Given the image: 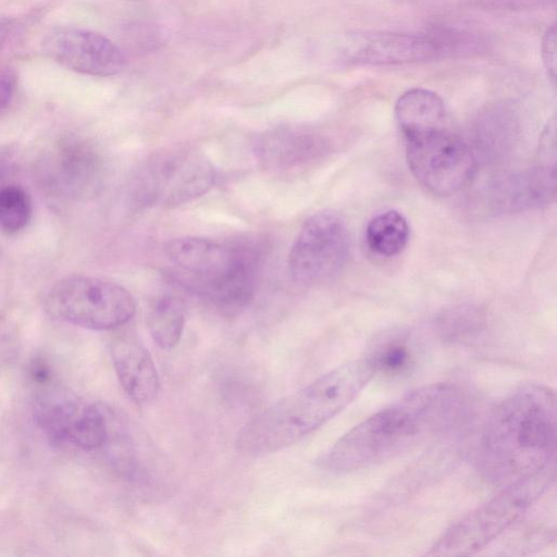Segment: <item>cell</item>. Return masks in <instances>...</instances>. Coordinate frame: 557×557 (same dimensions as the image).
Wrapping results in <instances>:
<instances>
[{
  "instance_id": "1",
  "label": "cell",
  "mask_w": 557,
  "mask_h": 557,
  "mask_svg": "<svg viewBox=\"0 0 557 557\" xmlns=\"http://www.w3.org/2000/svg\"><path fill=\"white\" fill-rule=\"evenodd\" d=\"M460 395L448 383L417 388L345 433L319 460L321 468L347 473L391 460L448 426Z\"/></svg>"
},
{
  "instance_id": "2",
  "label": "cell",
  "mask_w": 557,
  "mask_h": 557,
  "mask_svg": "<svg viewBox=\"0 0 557 557\" xmlns=\"http://www.w3.org/2000/svg\"><path fill=\"white\" fill-rule=\"evenodd\" d=\"M557 407L553 389L530 383L500 400L483 428L478 469L483 479L505 486L554 460Z\"/></svg>"
},
{
  "instance_id": "3",
  "label": "cell",
  "mask_w": 557,
  "mask_h": 557,
  "mask_svg": "<svg viewBox=\"0 0 557 557\" xmlns=\"http://www.w3.org/2000/svg\"><path fill=\"white\" fill-rule=\"evenodd\" d=\"M376 372L371 358L336 367L252 418L238 433L237 449L257 456L297 443L354 401Z\"/></svg>"
},
{
  "instance_id": "4",
  "label": "cell",
  "mask_w": 557,
  "mask_h": 557,
  "mask_svg": "<svg viewBox=\"0 0 557 557\" xmlns=\"http://www.w3.org/2000/svg\"><path fill=\"white\" fill-rule=\"evenodd\" d=\"M164 252L185 288L224 311L234 312L245 308L255 295L267 245L257 238L222 244L180 237L169 240Z\"/></svg>"
},
{
  "instance_id": "5",
  "label": "cell",
  "mask_w": 557,
  "mask_h": 557,
  "mask_svg": "<svg viewBox=\"0 0 557 557\" xmlns=\"http://www.w3.org/2000/svg\"><path fill=\"white\" fill-rule=\"evenodd\" d=\"M555 481V461L503 488L451 523L430 547L429 556H469L486 547L518 522Z\"/></svg>"
},
{
  "instance_id": "6",
  "label": "cell",
  "mask_w": 557,
  "mask_h": 557,
  "mask_svg": "<svg viewBox=\"0 0 557 557\" xmlns=\"http://www.w3.org/2000/svg\"><path fill=\"white\" fill-rule=\"evenodd\" d=\"M45 309L58 321L92 331H108L127 323L136 312V305L123 286L75 274L60 278L51 286Z\"/></svg>"
},
{
  "instance_id": "7",
  "label": "cell",
  "mask_w": 557,
  "mask_h": 557,
  "mask_svg": "<svg viewBox=\"0 0 557 557\" xmlns=\"http://www.w3.org/2000/svg\"><path fill=\"white\" fill-rule=\"evenodd\" d=\"M215 174L206 156L175 146L152 153L139 169L133 197L139 207L174 208L205 195Z\"/></svg>"
},
{
  "instance_id": "8",
  "label": "cell",
  "mask_w": 557,
  "mask_h": 557,
  "mask_svg": "<svg viewBox=\"0 0 557 557\" xmlns=\"http://www.w3.org/2000/svg\"><path fill=\"white\" fill-rule=\"evenodd\" d=\"M33 416L38 429L53 444L95 450L109 435L106 416L94 403L54 383L37 386Z\"/></svg>"
},
{
  "instance_id": "9",
  "label": "cell",
  "mask_w": 557,
  "mask_h": 557,
  "mask_svg": "<svg viewBox=\"0 0 557 557\" xmlns=\"http://www.w3.org/2000/svg\"><path fill=\"white\" fill-rule=\"evenodd\" d=\"M406 139V159L417 182L438 196L455 194L473 177L475 157L447 126Z\"/></svg>"
},
{
  "instance_id": "10",
  "label": "cell",
  "mask_w": 557,
  "mask_h": 557,
  "mask_svg": "<svg viewBox=\"0 0 557 557\" xmlns=\"http://www.w3.org/2000/svg\"><path fill=\"white\" fill-rule=\"evenodd\" d=\"M349 250L344 219L330 210L319 211L305 221L290 248L289 273L301 284L321 283L341 271Z\"/></svg>"
},
{
  "instance_id": "11",
  "label": "cell",
  "mask_w": 557,
  "mask_h": 557,
  "mask_svg": "<svg viewBox=\"0 0 557 557\" xmlns=\"http://www.w3.org/2000/svg\"><path fill=\"white\" fill-rule=\"evenodd\" d=\"M454 45L447 35L362 33L348 38L344 57L352 64L393 65L437 58L448 53Z\"/></svg>"
},
{
  "instance_id": "12",
  "label": "cell",
  "mask_w": 557,
  "mask_h": 557,
  "mask_svg": "<svg viewBox=\"0 0 557 557\" xmlns=\"http://www.w3.org/2000/svg\"><path fill=\"white\" fill-rule=\"evenodd\" d=\"M42 49L62 66L94 76L117 74L125 64L122 51L109 38L77 27L51 29L42 40Z\"/></svg>"
},
{
  "instance_id": "13",
  "label": "cell",
  "mask_w": 557,
  "mask_h": 557,
  "mask_svg": "<svg viewBox=\"0 0 557 557\" xmlns=\"http://www.w3.org/2000/svg\"><path fill=\"white\" fill-rule=\"evenodd\" d=\"M326 151L325 140L312 133L278 128L260 135L253 141V154L265 169L289 171L320 158Z\"/></svg>"
},
{
  "instance_id": "14",
  "label": "cell",
  "mask_w": 557,
  "mask_h": 557,
  "mask_svg": "<svg viewBox=\"0 0 557 557\" xmlns=\"http://www.w3.org/2000/svg\"><path fill=\"white\" fill-rule=\"evenodd\" d=\"M110 350L116 376L127 396L136 404L153 400L160 381L146 347L134 338L121 337L112 343Z\"/></svg>"
},
{
  "instance_id": "15",
  "label": "cell",
  "mask_w": 557,
  "mask_h": 557,
  "mask_svg": "<svg viewBox=\"0 0 557 557\" xmlns=\"http://www.w3.org/2000/svg\"><path fill=\"white\" fill-rule=\"evenodd\" d=\"M49 159L52 181L63 191L79 196L96 186L101 164L97 152L86 143L70 138L61 141Z\"/></svg>"
},
{
  "instance_id": "16",
  "label": "cell",
  "mask_w": 557,
  "mask_h": 557,
  "mask_svg": "<svg viewBox=\"0 0 557 557\" xmlns=\"http://www.w3.org/2000/svg\"><path fill=\"white\" fill-rule=\"evenodd\" d=\"M555 169L537 168L499 181L493 187V206L502 211H520L549 203L555 197Z\"/></svg>"
},
{
  "instance_id": "17",
  "label": "cell",
  "mask_w": 557,
  "mask_h": 557,
  "mask_svg": "<svg viewBox=\"0 0 557 557\" xmlns=\"http://www.w3.org/2000/svg\"><path fill=\"white\" fill-rule=\"evenodd\" d=\"M395 117L405 138L446 126V108L432 90L412 88L395 104Z\"/></svg>"
},
{
  "instance_id": "18",
  "label": "cell",
  "mask_w": 557,
  "mask_h": 557,
  "mask_svg": "<svg viewBox=\"0 0 557 557\" xmlns=\"http://www.w3.org/2000/svg\"><path fill=\"white\" fill-rule=\"evenodd\" d=\"M410 228L406 218L396 210L373 216L366 228L370 250L382 257H395L407 246Z\"/></svg>"
},
{
  "instance_id": "19",
  "label": "cell",
  "mask_w": 557,
  "mask_h": 557,
  "mask_svg": "<svg viewBox=\"0 0 557 557\" xmlns=\"http://www.w3.org/2000/svg\"><path fill=\"white\" fill-rule=\"evenodd\" d=\"M147 323L154 343L162 349H172L183 334L185 325L183 307L172 297H162L150 310Z\"/></svg>"
},
{
  "instance_id": "20",
  "label": "cell",
  "mask_w": 557,
  "mask_h": 557,
  "mask_svg": "<svg viewBox=\"0 0 557 557\" xmlns=\"http://www.w3.org/2000/svg\"><path fill=\"white\" fill-rule=\"evenodd\" d=\"M516 134V120L511 111L504 107L488 110L478 124V145L484 154L504 153Z\"/></svg>"
},
{
  "instance_id": "21",
  "label": "cell",
  "mask_w": 557,
  "mask_h": 557,
  "mask_svg": "<svg viewBox=\"0 0 557 557\" xmlns=\"http://www.w3.org/2000/svg\"><path fill=\"white\" fill-rule=\"evenodd\" d=\"M32 214V199L23 187H0V231L8 235L21 232L29 223Z\"/></svg>"
},
{
  "instance_id": "22",
  "label": "cell",
  "mask_w": 557,
  "mask_h": 557,
  "mask_svg": "<svg viewBox=\"0 0 557 557\" xmlns=\"http://www.w3.org/2000/svg\"><path fill=\"white\" fill-rule=\"evenodd\" d=\"M480 314L471 307H459L443 319V327L450 336H462L474 331L480 324Z\"/></svg>"
},
{
  "instance_id": "23",
  "label": "cell",
  "mask_w": 557,
  "mask_h": 557,
  "mask_svg": "<svg viewBox=\"0 0 557 557\" xmlns=\"http://www.w3.org/2000/svg\"><path fill=\"white\" fill-rule=\"evenodd\" d=\"M17 333L14 325L0 317V368L8 364L17 351Z\"/></svg>"
},
{
  "instance_id": "24",
  "label": "cell",
  "mask_w": 557,
  "mask_h": 557,
  "mask_svg": "<svg viewBox=\"0 0 557 557\" xmlns=\"http://www.w3.org/2000/svg\"><path fill=\"white\" fill-rule=\"evenodd\" d=\"M371 359L374 361L377 372L381 369L399 370L408 360V351L403 346L393 345Z\"/></svg>"
},
{
  "instance_id": "25",
  "label": "cell",
  "mask_w": 557,
  "mask_h": 557,
  "mask_svg": "<svg viewBox=\"0 0 557 557\" xmlns=\"http://www.w3.org/2000/svg\"><path fill=\"white\" fill-rule=\"evenodd\" d=\"M540 164L541 166L555 169L556 160V139H555V120L546 126L540 144Z\"/></svg>"
},
{
  "instance_id": "26",
  "label": "cell",
  "mask_w": 557,
  "mask_h": 557,
  "mask_svg": "<svg viewBox=\"0 0 557 557\" xmlns=\"http://www.w3.org/2000/svg\"><path fill=\"white\" fill-rule=\"evenodd\" d=\"M544 65L552 77H556V27L552 25L545 33L542 44Z\"/></svg>"
},
{
  "instance_id": "27",
  "label": "cell",
  "mask_w": 557,
  "mask_h": 557,
  "mask_svg": "<svg viewBox=\"0 0 557 557\" xmlns=\"http://www.w3.org/2000/svg\"><path fill=\"white\" fill-rule=\"evenodd\" d=\"M12 24L8 21H0V50L4 47L9 39Z\"/></svg>"
},
{
  "instance_id": "28",
  "label": "cell",
  "mask_w": 557,
  "mask_h": 557,
  "mask_svg": "<svg viewBox=\"0 0 557 557\" xmlns=\"http://www.w3.org/2000/svg\"><path fill=\"white\" fill-rule=\"evenodd\" d=\"M9 104V97L7 89L0 81V110L4 109Z\"/></svg>"
}]
</instances>
